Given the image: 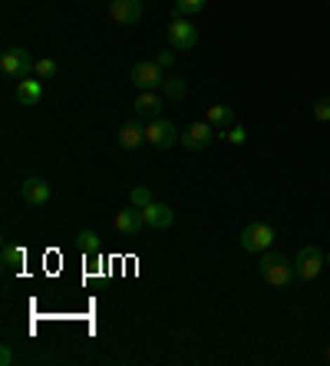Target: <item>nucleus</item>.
I'll return each mask as SVG.
<instances>
[{
    "mask_svg": "<svg viewBox=\"0 0 330 366\" xmlns=\"http://www.w3.org/2000/svg\"><path fill=\"white\" fill-rule=\"evenodd\" d=\"M258 274H261L271 287H287V284L297 277L294 261H287L284 254H277V251H264L261 261H258Z\"/></svg>",
    "mask_w": 330,
    "mask_h": 366,
    "instance_id": "1",
    "label": "nucleus"
},
{
    "mask_svg": "<svg viewBox=\"0 0 330 366\" xmlns=\"http://www.w3.org/2000/svg\"><path fill=\"white\" fill-rule=\"evenodd\" d=\"M37 70V60H30V53L23 50V46H11V50H4L0 53V73L11 76V79H27V76Z\"/></svg>",
    "mask_w": 330,
    "mask_h": 366,
    "instance_id": "2",
    "label": "nucleus"
},
{
    "mask_svg": "<svg viewBox=\"0 0 330 366\" xmlns=\"http://www.w3.org/2000/svg\"><path fill=\"white\" fill-rule=\"evenodd\" d=\"M271 244H275V228L264 221H251L242 231V248L248 254H264V251H271Z\"/></svg>",
    "mask_w": 330,
    "mask_h": 366,
    "instance_id": "3",
    "label": "nucleus"
},
{
    "mask_svg": "<svg viewBox=\"0 0 330 366\" xmlns=\"http://www.w3.org/2000/svg\"><path fill=\"white\" fill-rule=\"evenodd\" d=\"M165 37H169V46H172V50H178V53L195 50V44H198V30H195V23L188 20V17H176V20L169 23Z\"/></svg>",
    "mask_w": 330,
    "mask_h": 366,
    "instance_id": "4",
    "label": "nucleus"
},
{
    "mask_svg": "<svg viewBox=\"0 0 330 366\" xmlns=\"http://www.w3.org/2000/svg\"><path fill=\"white\" fill-rule=\"evenodd\" d=\"M182 139V132H178L176 122H169V119H149V126H145V142L155 145V149H169V145H176Z\"/></svg>",
    "mask_w": 330,
    "mask_h": 366,
    "instance_id": "5",
    "label": "nucleus"
},
{
    "mask_svg": "<svg viewBox=\"0 0 330 366\" xmlns=\"http://www.w3.org/2000/svg\"><path fill=\"white\" fill-rule=\"evenodd\" d=\"M132 86L139 89V93H152V89H159L165 83L162 79V66L155 63V60H143V63H136L132 66Z\"/></svg>",
    "mask_w": 330,
    "mask_h": 366,
    "instance_id": "6",
    "label": "nucleus"
},
{
    "mask_svg": "<svg viewBox=\"0 0 330 366\" xmlns=\"http://www.w3.org/2000/svg\"><path fill=\"white\" fill-rule=\"evenodd\" d=\"M294 270H297V277L314 280L320 270H324V251H320L317 244H304L294 258Z\"/></svg>",
    "mask_w": 330,
    "mask_h": 366,
    "instance_id": "7",
    "label": "nucleus"
},
{
    "mask_svg": "<svg viewBox=\"0 0 330 366\" xmlns=\"http://www.w3.org/2000/svg\"><path fill=\"white\" fill-rule=\"evenodd\" d=\"M211 139H215V126L211 122H192L185 132H182V145H185L188 152H202V149H209Z\"/></svg>",
    "mask_w": 330,
    "mask_h": 366,
    "instance_id": "8",
    "label": "nucleus"
},
{
    "mask_svg": "<svg viewBox=\"0 0 330 366\" xmlns=\"http://www.w3.org/2000/svg\"><path fill=\"white\" fill-rule=\"evenodd\" d=\"M50 195H53V188L46 185V178H37V175H30L27 182L20 185V198H23V205H30V208H40L50 202Z\"/></svg>",
    "mask_w": 330,
    "mask_h": 366,
    "instance_id": "9",
    "label": "nucleus"
},
{
    "mask_svg": "<svg viewBox=\"0 0 330 366\" xmlns=\"http://www.w3.org/2000/svg\"><path fill=\"white\" fill-rule=\"evenodd\" d=\"M110 17L116 23H126V27L139 23V17H143V0H110Z\"/></svg>",
    "mask_w": 330,
    "mask_h": 366,
    "instance_id": "10",
    "label": "nucleus"
},
{
    "mask_svg": "<svg viewBox=\"0 0 330 366\" xmlns=\"http://www.w3.org/2000/svg\"><path fill=\"white\" fill-rule=\"evenodd\" d=\"M116 231L119 235H139L145 228V215H143V208H136V205H129V208H122V211H116Z\"/></svg>",
    "mask_w": 330,
    "mask_h": 366,
    "instance_id": "11",
    "label": "nucleus"
},
{
    "mask_svg": "<svg viewBox=\"0 0 330 366\" xmlns=\"http://www.w3.org/2000/svg\"><path fill=\"white\" fill-rule=\"evenodd\" d=\"M143 215H145V225L149 228H169L172 225V208L165 205V202H149V205L143 208Z\"/></svg>",
    "mask_w": 330,
    "mask_h": 366,
    "instance_id": "12",
    "label": "nucleus"
},
{
    "mask_svg": "<svg viewBox=\"0 0 330 366\" xmlns=\"http://www.w3.org/2000/svg\"><path fill=\"white\" fill-rule=\"evenodd\" d=\"M136 116H143V119H159V112H162V96L159 93H139V99H136Z\"/></svg>",
    "mask_w": 330,
    "mask_h": 366,
    "instance_id": "13",
    "label": "nucleus"
},
{
    "mask_svg": "<svg viewBox=\"0 0 330 366\" xmlns=\"http://www.w3.org/2000/svg\"><path fill=\"white\" fill-rule=\"evenodd\" d=\"M40 96H44V83L40 79H20L17 83V99H20V106H37L40 103Z\"/></svg>",
    "mask_w": 330,
    "mask_h": 366,
    "instance_id": "14",
    "label": "nucleus"
},
{
    "mask_svg": "<svg viewBox=\"0 0 330 366\" xmlns=\"http://www.w3.org/2000/svg\"><path fill=\"white\" fill-rule=\"evenodd\" d=\"M205 122H211L215 129H231L235 126V109L231 106H209V112H205Z\"/></svg>",
    "mask_w": 330,
    "mask_h": 366,
    "instance_id": "15",
    "label": "nucleus"
},
{
    "mask_svg": "<svg viewBox=\"0 0 330 366\" xmlns=\"http://www.w3.org/2000/svg\"><path fill=\"white\" fill-rule=\"evenodd\" d=\"M145 142V129L139 126V122H126L119 129V145L122 149H139Z\"/></svg>",
    "mask_w": 330,
    "mask_h": 366,
    "instance_id": "16",
    "label": "nucleus"
},
{
    "mask_svg": "<svg viewBox=\"0 0 330 366\" xmlns=\"http://www.w3.org/2000/svg\"><path fill=\"white\" fill-rule=\"evenodd\" d=\"M205 11V0H176V7H172V20L176 17H195V13Z\"/></svg>",
    "mask_w": 330,
    "mask_h": 366,
    "instance_id": "17",
    "label": "nucleus"
},
{
    "mask_svg": "<svg viewBox=\"0 0 330 366\" xmlns=\"http://www.w3.org/2000/svg\"><path fill=\"white\" fill-rule=\"evenodd\" d=\"M27 261V251L20 248V244H7L4 248V264H7V270H17Z\"/></svg>",
    "mask_w": 330,
    "mask_h": 366,
    "instance_id": "18",
    "label": "nucleus"
},
{
    "mask_svg": "<svg viewBox=\"0 0 330 366\" xmlns=\"http://www.w3.org/2000/svg\"><path fill=\"white\" fill-rule=\"evenodd\" d=\"M162 93L169 99H182L188 93V86H185V79H182V76H172V79H165V83H162Z\"/></svg>",
    "mask_w": 330,
    "mask_h": 366,
    "instance_id": "19",
    "label": "nucleus"
},
{
    "mask_svg": "<svg viewBox=\"0 0 330 366\" xmlns=\"http://www.w3.org/2000/svg\"><path fill=\"white\" fill-rule=\"evenodd\" d=\"M77 241H79V248L86 251V254H99V235L96 231H89L86 228V231H79L77 235Z\"/></svg>",
    "mask_w": 330,
    "mask_h": 366,
    "instance_id": "20",
    "label": "nucleus"
},
{
    "mask_svg": "<svg viewBox=\"0 0 330 366\" xmlns=\"http://www.w3.org/2000/svg\"><path fill=\"white\" fill-rule=\"evenodd\" d=\"M149 202H152V192H149L145 185H136V188H132V192H129V205L145 208V205H149Z\"/></svg>",
    "mask_w": 330,
    "mask_h": 366,
    "instance_id": "21",
    "label": "nucleus"
},
{
    "mask_svg": "<svg viewBox=\"0 0 330 366\" xmlns=\"http://www.w3.org/2000/svg\"><path fill=\"white\" fill-rule=\"evenodd\" d=\"M56 70H60V66H56V60L44 56V60H37V70H33V73L40 76V79H53V76H56Z\"/></svg>",
    "mask_w": 330,
    "mask_h": 366,
    "instance_id": "22",
    "label": "nucleus"
},
{
    "mask_svg": "<svg viewBox=\"0 0 330 366\" xmlns=\"http://www.w3.org/2000/svg\"><path fill=\"white\" fill-rule=\"evenodd\" d=\"M218 139H228V142H235V145H244V142H248V132H244L242 126H231V129L218 132Z\"/></svg>",
    "mask_w": 330,
    "mask_h": 366,
    "instance_id": "23",
    "label": "nucleus"
},
{
    "mask_svg": "<svg viewBox=\"0 0 330 366\" xmlns=\"http://www.w3.org/2000/svg\"><path fill=\"white\" fill-rule=\"evenodd\" d=\"M314 119L317 122H330V96H320L314 103Z\"/></svg>",
    "mask_w": 330,
    "mask_h": 366,
    "instance_id": "24",
    "label": "nucleus"
},
{
    "mask_svg": "<svg viewBox=\"0 0 330 366\" xmlns=\"http://www.w3.org/2000/svg\"><path fill=\"white\" fill-rule=\"evenodd\" d=\"M176 53H178V50H172V46H165V50H159V53L152 56V60H155L159 66H162V70H169V66L176 63Z\"/></svg>",
    "mask_w": 330,
    "mask_h": 366,
    "instance_id": "25",
    "label": "nucleus"
},
{
    "mask_svg": "<svg viewBox=\"0 0 330 366\" xmlns=\"http://www.w3.org/2000/svg\"><path fill=\"white\" fill-rule=\"evenodd\" d=\"M0 363H4V366L13 363V350H11V346H4V350H0Z\"/></svg>",
    "mask_w": 330,
    "mask_h": 366,
    "instance_id": "26",
    "label": "nucleus"
},
{
    "mask_svg": "<svg viewBox=\"0 0 330 366\" xmlns=\"http://www.w3.org/2000/svg\"><path fill=\"white\" fill-rule=\"evenodd\" d=\"M327 360H330V346H327Z\"/></svg>",
    "mask_w": 330,
    "mask_h": 366,
    "instance_id": "27",
    "label": "nucleus"
}]
</instances>
